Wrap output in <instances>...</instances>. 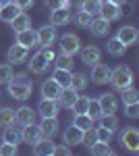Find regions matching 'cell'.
<instances>
[{"mask_svg": "<svg viewBox=\"0 0 139 156\" xmlns=\"http://www.w3.org/2000/svg\"><path fill=\"white\" fill-rule=\"evenodd\" d=\"M9 94H11L15 100H27L31 96V79L27 73H17L12 75L11 81H9Z\"/></svg>", "mask_w": 139, "mask_h": 156, "instance_id": "6da1fadb", "label": "cell"}, {"mask_svg": "<svg viewBox=\"0 0 139 156\" xmlns=\"http://www.w3.org/2000/svg\"><path fill=\"white\" fill-rule=\"evenodd\" d=\"M108 81L112 83L114 90L120 92V90H125L129 85H133V73H131L129 67H116V69L110 71V79Z\"/></svg>", "mask_w": 139, "mask_h": 156, "instance_id": "7a4b0ae2", "label": "cell"}, {"mask_svg": "<svg viewBox=\"0 0 139 156\" xmlns=\"http://www.w3.org/2000/svg\"><path fill=\"white\" fill-rule=\"evenodd\" d=\"M52 60H54V52L50 48H44L42 52L33 54V58L29 60V69L33 73H37V75H40V73H46Z\"/></svg>", "mask_w": 139, "mask_h": 156, "instance_id": "3957f363", "label": "cell"}, {"mask_svg": "<svg viewBox=\"0 0 139 156\" xmlns=\"http://www.w3.org/2000/svg\"><path fill=\"white\" fill-rule=\"evenodd\" d=\"M120 144L127 148L129 152H139V131L135 127H127V129H123L120 133Z\"/></svg>", "mask_w": 139, "mask_h": 156, "instance_id": "277c9868", "label": "cell"}, {"mask_svg": "<svg viewBox=\"0 0 139 156\" xmlns=\"http://www.w3.org/2000/svg\"><path fill=\"white\" fill-rule=\"evenodd\" d=\"M81 50V40L73 34H64L60 37V52L62 54H69V56H75L77 52Z\"/></svg>", "mask_w": 139, "mask_h": 156, "instance_id": "5b68a950", "label": "cell"}, {"mask_svg": "<svg viewBox=\"0 0 139 156\" xmlns=\"http://www.w3.org/2000/svg\"><path fill=\"white\" fill-rule=\"evenodd\" d=\"M116 40L120 42V44H125V46H133V44H137L139 40V31L137 27H133V25H123L120 29H118V34H116Z\"/></svg>", "mask_w": 139, "mask_h": 156, "instance_id": "8992f818", "label": "cell"}, {"mask_svg": "<svg viewBox=\"0 0 139 156\" xmlns=\"http://www.w3.org/2000/svg\"><path fill=\"white\" fill-rule=\"evenodd\" d=\"M54 42H56V29H54V25H44V27H40V31H37V46L50 48Z\"/></svg>", "mask_w": 139, "mask_h": 156, "instance_id": "52a82bcc", "label": "cell"}, {"mask_svg": "<svg viewBox=\"0 0 139 156\" xmlns=\"http://www.w3.org/2000/svg\"><path fill=\"white\" fill-rule=\"evenodd\" d=\"M110 67L108 65H102V62H96V65H92V81L93 83H98V85H102V83H106L108 79H110Z\"/></svg>", "mask_w": 139, "mask_h": 156, "instance_id": "ba28073f", "label": "cell"}, {"mask_svg": "<svg viewBox=\"0 0 139 156\" xmlns=\"http://www.w3.org/2000/svg\"><path fill=\"white\" fill-rule=\"evenodd\" d=\"M50 21L54 25V27H62V25H67L73 21V15H71V9H54V11L50 12Z\"/></svg>", "mask_w": 139, "mask_h": 156, "instance_id": "9c48e42d", "label": "cell"}, {"mask_svg": "<svg viewBox=\"0 0 139 156\" xmlns=\"http://www.w3.org/2000/svg\"><path fill=\"white\" fill-rule=\"evenodd\" d=\"M17 44H21V46H25V48H33V46H37V31L35 29H23V31H17Z\"/></svg>", "mask_w": 139, "mask_h": 156, "instance_id": "30bf717a", "label": "cell"}, {"mask_svg": "<svg viewBox=\"0 0 139 156\" xmlns=\"http://www.w3.org/2000/svg\"><path fill=\"white\" fill-rule=\"evenodd\" d=\"M15 123H19L21 127L35 123V110H33V108H29V106L17 108V110H15Z\"/></svg>", "mask_w": 139, "mask_h": 156, "instance_id": "8fae6325", "label": "cell"}, {"mask_svg": "<svg viewBox=\"0 0 139 156\" xmlns=\"http://www.w3.org/2000/svg\"><path fill=\"white\" fill-rule=\"evenodd\" d=\"M98 102L102 108V115H114L116 108H118V100H116L114 94H102L98 98Z\"/></svg>", "mask_w": 139, "mask_h": 156, "instance_id": "7c38bea8", "label": "cell"}, {"mask_svg": "<svg viewBox=\"0 0 139 156\" xmlns=\"http://www.w3.org/2000/svg\"><path fill=\"white\" fill-rule=\"evenodd\" d=\"M87 29H89L96 37H104V36H108V31H110V21H106L104 17L92 19V23H89Z\"/></svg>", "mask_w": 139, "mask_h": 156, "instance_id": "4fadbf2b", "label": "cell"}, {"mask_svg": "<svg viewBox=\"0 0 139 156\" xmlns=\"http://www.w3.org/2000/svg\"><path fill=\"white\" fill-rule=\"evenodd\" d=\"M77 90H73V87H62L60 90V94H58V98H56V102H58V106H62V108H71L73 106V102L77 100Z\"/></svg>", "mask_w": 139, "mask_h": 156, "instance_id": "5bb4252c", "label": "cell"}, {"mask_svg": "<svg viewBox=\"0 0 139 156\" xmlns=\"http://www.w3.org/2000/svg\"><path fill=\"white\" fill-rule=\"evenodd\" d=\"M6 56H9L11 65H21L23 60H27V48L21 46V44H12L9 48V52H6Z\"/></svg>", "mask_w": 139, "mask_h": 156, "instance_id": "9a60e30c", "label": "cell"}, {"mask_svg": "<svg viewBox=\"0 0 139 156\" xmlns=\"http://www.w3.org/2000/svg\"><path fill=\"white\" fill-rule=\"evenodd\" d=\"M40 137H44V135H42V131H40V125H35V123L25 125L23 131H21V140H23L25 144H31V146H33Z\"/></svg>", "mask_w": 139, "mask_h": 156, "instance_id": "2e32d148", "label": "cell"}, {"mask_svg": "<svg viewBox=\"0 0 139 156\" xmlns=\"http://www.w3.org/2000/svg\"><path fill=\"white\" fill-rule=\"evenodd\" d=\"M33 154L40 156H52L54 154V142L50 137H40L33 144Z\"/></svg>", "mask_w": 139, "mask_h": 156, "instance_id": "e0dca14e", "label": "cell"}, {"mask_svg": "<svg viewBox=\"0 0 139 156\" xmlns=\"http://www.w3.org/2000/svg\"><path fill=\"white\" fill-rule=\"evenodd\" d=\"M100 17H104L106 21H116L120 17V6H116L112 2L104 0L102 2V9H100Z\"/></svg>", "mask_w": 139, "mask_h": 156, "instance_id": "ac0fdd59", "label": "cell"}, {"mask_svg": "<svg viewBox=\"0 0 139 156\" xmlns=\"http://www.w3.org/2000/svg\"><path fill=\"white\" fill-rule=\"evenodd\" d=\"M40 131H42L44 137H52L58 131V119L56 117H44L42 123H40Z\"/></svg>", "mask_w": 139, "mask_h": 156, "instance_id": "d6986e66", "label": "cell"}, {"mask_svg": "<svg viewBox=\"0 0 139 156\" xmlns=\"http://www.w3.org/2000/svg\"><path fill=\"white\" fill-rule=\"evenodd\" d=\"M58 102L56 100H52V98H42V102H40V115L42 117H56L58 115Z\"/></svg>", "mask_w": 139, "mask_h": 156, "instance_id": "ffe728a7", "label": "cell"}, {"mask_svg": "<svg viewBox=\"0 0 139 156\" xmlns=\"http://www.w3.org/2000/svg\"><path fill=\"white\" fill-rule=\"evenodd\" d=\"M81 52V60L85 62V65H96V62H100V56H102V52H100V48H96V46H87V48H81L79 50Z\"/></svg>", "mask_w": 139, "mask_h": 156, "instance_id": "44dd1931", "label": "cell"}, {"mask_svg": "<svg viewBox=\"0 0 139 156\" xmlns=\"http://www.w3.org/2000/svg\"><path fill=\"white\" fill-rule=\"evenodd\" d=\"M19 12H21V9H19V6L11 0V2H6V4H2V6H0V19H2L4 23H11Z\"/></svg>", "mask_w": 139, "mask_h": 156, "instance_id": "7402d4cb", "label": "cell"}, {"mask_svg": "<svg viewBox=\"0 0 139 156\" xmlns=\"http://www.w3.org/2000/svg\"><path fill=\"white\" fill-rule=\"evenodd\" d=\"M60 85L50 77V79H46L44 83H42V98H52V100H56L58 98V94H60Z\"/></svg>", "mask_w": 139, "mask_h": 156, "instance_id": "603a6c76", "label": "cell"}, {"mask_svg": "<svg viewBox=\"0 0 139 156\" xmlns=\"http://www.w3.org/2000/svg\"><path fill=\"white\" fill-rule=\"evenodd\" d=\"M81 137H83V129L79 127H69L67 131H64V144L67 146H75V144H81Z\"/></svg>", "mask_w": 139, "mask_h": 156, "instance_id": "cb8c5ba5", "label": "cell"}, {"mask_svg": "<svg viewBox=\"0 0 139 156\" xmlns=\"http://www.w3.org/2000/svg\"><path fill=\"white\" fill-rule=\"evenodd\" d=\"M2 142H9V144L19 146V142H21V129H19V127H12V125L4 127V133H2Z\"/></svg>", "mask_w": 139, "mask_h": 156, "instance_id": "d4e9b609", "label": "cell"}, {"mask_svg": "<svg viewBox=\"0 0 139 156\" xmlns=\"http://www.w3.org/2000/svg\"><path fill=\"white\" fill-rule=\"evenodd\" d=\"M11 25H12V29H15V34H17V31H23V29H29V27H31V17L25 15V12H19L11 21Z\"/></svg>", "mask_w": 139, "mask_h": 156, "instance_id": "484cf974", "label": "cell"}, {"mask_svg": "<svg viewBox=\"0 0 139 156\" xmlns=\"http://www.w3.org/2000/svg\"><path fill=\"white\" fill-rule=\"evenodd\" d=\"M89 83V77L85 75V73H75V75H71V87L73 90H77V92H83L85 87Z\"/></svg>", "mask_w": 139, "mask_h": 156, "instance_id": "4316f807", "label": "cell"}, {"mask_svg": "<svg viewBox=\"0 0 139 156\" xmlns=\"http://www.w3.org/2000/svg\"><path fill=\"white\" fill-rule=\"evenodd\" d=\"M52 79H54L60 87H69L71 85V71H67V69H54Z\"/></svg>", "mask_w": 139, "mask_h": 156, "instance_id": "83f0119b", "label": "cell"}, {"mask_svg": "<svg viewBox=\"0 0 139 156\" xmlns=\"http://www.w3.org/2000/svg\"><path fill=\"white\" fill-rule=\"evenodd\" d=\"M73 125L85 131V129L93 127V119L89 117V115H87V112H79V115H75V121H73Z\"/></svg>", "mask_w": 139, "mask_h": 156, "instance_id": "f1b7e54d", "label": "cell"}, {"mask_svg": "<svg viewBox=\"0 0 139 156\" xmlns=\"http://www.w3.org/2000/svg\"><path fill=\"white\" fill-rule=\"evenodd\" d=\"M106 48H108V54H112V56H123V54L127 52V46L120 44L116 37H112V40L106 44Z\"/></svg>", "mask_w": 139, "mask_h": 156, "instance_id": "f546056e", "label": "cell"}, {"mask_svg": "<svg viewBox=\"0 0 139 156\" xmlns=\"http://www.w3.org/2000/svg\"><path fill=\"white\" fill-rule=\"evenodd\" d=\"M89 150H92L93 156H106V154H114L112 150H110V146L106 144V142H100V140H96L92 146H89Z\"/></svg>", "mask_w": 139, "mask_h": 156, "instance_id": "4dcf8cb0", "label": "cell"}, {"mask_svg": "<svg viewBox=\"0 0 139 156\" xmlns=\"http://www.w3.org/2000/svg\"><path fill=\"white\" fill-rule=\"evenodd\" d=\"M102 2L104 0H83L81 2V11L89 12V15H100V9H102Z\"/></svg>", "mask_w": 139, "mask_h": 156, "instance_id": "1f68e13d", "label": "cell"}, {"mask_svg": "<svg viewBox=\"0 0 139 156\" xmlns=\"http://www.w3.org/2000/svg\"><path fill=\"white\" fill-rule=\"evenodd\" d=\"M15 125V110L12 108H0V127Z\"/></svg>", "mask_w": 139, "mask_h": 156, "instance_id": "d6a6232c", "label": "cell"}, {"mask_svg": "<svg viewBox=\"0 0 139 156\" xmlns=\"http://www.w3.org/2000/svg\"><path fill=\"white\" fill-rule=\"evenodd\" d=\"M93 121L100 119L102 117V108H100V102H98V98H89V102H87V110H85Z\"/></svg>", "mask_w": 139, "mask_h": 156, "instance_id": "836d02e7", "label": "cell"}, {"mask_svg": "<svg viewBox=\"0 0 139 156\" xmlns=\"http://www.w3.org/2000/svg\"><path fill=\"white\" fill-rule=\"evenodd\" d=\"M123 92V104H133V102H139V92L137 90H133L131 85L125 87V90H120Z\"/></svg>", "mask_w": 139, "mask_h": 156, "instance_id": "e575fe53", "label": "cell"}, {"mask_svg": "<svg viewBox=\"0 0 139 156\" xmlns=\"http://www.w3.org/2000/svg\"><path fill=\"white\" fill-rule=\"evenodd\" d=\"M100 125L106 127V129H110V131H116L118 129V119L114 115H102L100 117Z\"/></svg>", "mask_w": 139, "mask_h": 156, "instance_id": "d590c367", "label": "cell"}, {"mask_svg": "<svg viewBox=\"0 0 139 156\" xmlns=\"http://www.w3.org/2000/svg\"><path fill=\"white\" fill-rule=\"evenodd\" d=\"M54 60H56V69H67V71H71L73 69V56H69V54H60V56H54Z\"/></svg>", "mask_w": 139, "mask_h": 156, "instance_id": "8d00e7d4", "label": "cell"}, {"mask_svg": "<svg viewBox=\"0 0 139 156\" xmlns=\"http://www.w3.org/2000/svg\"><path fill=\"white\" fill-rule=\"evenodd\" d=\"M73 19H75V23L79 25V27H83V29H87V27H89V23H92V15H89V12H85V11H79L77 12V15H75V17H73Z\"/></svg>", "mask_w": 139, "mask_h": 156, "instance_id": "74e56055", "label": "cell"}, {"mask_svg": "<svg viewBox=\"0 0 139 156\" xmlns=\"http://www.w3.org/2000/svg\"><path fill=\"white\" fill-rule=\"evenodd\" d=\"M87 102H89V98L87 96H77V100L73 102V110H75V115H79V112H85L87 110Z\"/></svg>", "mask_w": 139, "mask_h": 156, "instance_id": "f35d334b", "label": "cell"}, {"mask_svg": "<svg viewBox=\"0 0 139 156\" xmlns=\"http://www.w3.org/2000/svg\"><path fill=\"white\" fill-rule=\"evenodd\" d=\"M96 135H98V140L100 142H106V144H110V140H112V135L114 131H110V129H106V127H96Z\"/></svg>", "mask_w": 139, "mask_h": 156, "instance_id": "ab89813d", "label": "cell"}, {"mask_svg": "<svg viewBox=\"0 0 139 156\" xmlns=\"http://www.w3.org/2000/svg\"><path fill=\"white\" fill-rule=\"evenodd\" d=\"M12 75H15V73H12L11 62H9V65H0V83H9Z\"/></svg>", "mask_w": 139, "mask_h": 156, "instance_id": "60d3db41", "label": "cell"}, {"mask_svg": "<svg viewBox=\"0 0 139 156\" xmlns=\"http://www.w3.org/2000/svg\"><path fill=\"white\" fill-rule=\"evenodd\" d=\"M46 4L50 11H54V9H71L69 0H46Z\"/></svg>", "mask_w": 139, "mask_h": 156, "instance_id": "b9f144b4", "label": "cell"}, {"mask_svg": "<svg viewBox=\"0 0 139 156\" xmlns=\"http://www.w3.org/2000/svg\"><path fill=\"white\" fill-rule=\"evenodd\" d=\"M125 115H127L129 119H137V117H139V102L125 104Z\"/></svg>", "mask_w": 139, "mask_h": 156, "instance_id": "7bdbcfd3", "label": "cell"}, {"mask_svg": "<svg viewBox=\"0 0 139 156\" xmlns=\"http://www.w3.org/2000/svg\"><path fill=\"white\" fill-rule=\"evenodd\" d=\"M0 154L2 156H15L17 154V146L9 144V142H2V146H0Z\"/></svg>", "mask_w": 139, "mask_h": 156, "instance_id": "ee69618b", "label": "cell"}, {"mask_svg": "<svg viewBox=\"0 0 139 156\" xmlns=\"http://www.w3.org/2000/svg\"><path fill=\"white\" fill-rule=\"evenodd\" d=\"M73 154V150H71V146H54V154L52 156H71Z\"/></svg>", "mask_w": 139, "mask_h": 156, "instance_id": "f6af8a7d", "label": "cell"}, {"mask_svg": "<svg viewBox=\"0 0 139 156\" xmlns=\"http://www.w3.org/2000/svg\"><path fill=\"white\" fill-rule=\"evenodd\" d=\"M33 2H35V0H15V4H17L21 11H27V9H31V6H33Z\"/></svg>", "mask_w": 139, "mask_h": 156, "instance_id": "bcb514c9", "label": "cell"}, {"mask_svg": "<svg viewBox=\"0 0 139 156\" xmlns=\"http://www.w3.org/2000/svg\"><path fill=\"white\" fill-rule=\"evenodd\" d=\"M108 2H112V4H116V6H120V4H125L127 0H108Z\"/></svg>", "mask_w": 139, "mask_h": 156, "instance_id": "7dc6e473", "label": "cell"}, {"mask_svg": "<svg viewBox=\"0 0 139 156\" xmlns=\"http://www.w3.org/2000/svg\"><path fill=\"white\" fill-rule=\"evenodd\" d=\"M6 2H11V0H0V6H2V4H6Z\"/></svg>", "mask_w": 139, "mask_h": 156, "instance_id": "c3c4849f", "label": "cell"}]
</instances>
